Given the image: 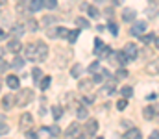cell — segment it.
Listing matches in <instances>:
<instances>
[{
    "mask_svg": "<svg viewBox=\"0 0 159 139\" xmlns=\"http://www.w3.org/2000/svg\"><path fill=\"white\" fill-rule=\"evenodd\" d=\"M22 65H24V59H22V58H19V56L11 61V67H13V69H22Z\"/></svg>",
    "mask_w": 159,
    "mask_h": 139,
    "instance_id": "obj_24",
    "label": "cell"
},
{
    "mask_svg": "<svg viewBox=\"0 0 159 139\" xmlns=\"http://www.w3.org/2000/svg\"><path fill=\"white\" fill-rule=\"evenodd\" d=\"M93 84H94L93 80H81V82H80V89H81V91H85V93H89V89H91V86H93Z\"/></svg>",
    "mask_w": 159,
    "mask_h": 139,
    "instance_id": "obj_20",
    "label": "cell"
},
{
    "mask_svg": "<svg viewBox=\"0 0 159 139\" xmlns=\"http://www.w3.org/2000/svg\"><path fill=\"white\" fill-rule=\"evenodd\" d=\"M37 136H41V137H50V136H52V132H50V128H39Z\"/></svg>",
    "mask_w": 159,
    "mask_h": 139,
    "instance_id": "obj_28",
    "label": "cell"
},
{
    "mask_svg": "<svg viewBox=\"0 0 159 139\" xmlns=\"http://www.w3.org/2000/svg\"><path fill=\"white\" fill-rule=\"evenodd\" d=\"M4 39H6V32L0 28V41H4Z\"/></svg>",
    "mask_w": 159,
    "mask_h": 139,
    "instance_id": "obj_48",
    "label": "cell"
},
{
    "mask_svg": "<svg viewBox=\"0 0 159 139\" xmlns=\"http://www.w3.org/2000/svg\"><path fill=\"white\" fill-rule=\"evenodd\" d=\"M48 56V46L44 45L43 41L39 43H34V52H32V61H44Z\"/></svg>",
    "mask_w": 159,
    "mask_h": 139,
    "instance_id": "obj_1",
    "label": "cell"
},
{
    "mask_svg": "<svg viewBox=\"0 0 159 139\" xmlns=\"http://www.w3.org/2000/svg\"><path fill=\"white\" fill-rule=\"evenodd\" d=\"M26 136H28V137H30V139H34V137H35V136H37V134H35L34 130H28V132H26Z\"/></svg>",
    "mask_w": 159,
    "mask_h": 139,
    "instance_id": "obj_47",
    "label": "cell"
},
{
    "mask_svg": "<svg viewBox=\"0 0 159 139\" xmlns=\"http://www.w3.org/2000/svg\"><path fill=\"white\" fill-rule=\"evenodd\" d=\"M0 87H2V82H0Z\"/></svg>",
    "mask_w": 159,
    "mask_h": 139,
    "instance_id": "obj_55",
    "label": "cell"
},
{
    "mask_svg": "<svg viewBox=\"0 0 159 139\" xmlns=\"http://www.w3.org/2000/svg\"><path fill=\"white\" fill-rule=\"evenodd\" d=\"M115 89H117V80H109V82L104 86L102 93H106V95H113V93H115Z\"/></svg>",
    "mask_w": 159,
    "mask_h": 139,
    "instance_id": "obj_12",
    "label": "cell"
},
{
    "mask_svg": "<svg viewBox=\"0 0 159 139\" xmlns=\"http://www.w3.org/2000/svg\"><path fill=\"white\" fill-rule=\"evenodd\" d=\"M154 39H156V35H154V34H148V35H144V37H143V41H144V43H152Z\"/></svg>",
    "mask_w": 159,
    "mask_h": 139,
    "instance_id": "obj_42",
    "label": "cell"
},
{
    "mask_svg": "<svg viewBox=\"0 0 159 139\" xmlns=\"http://www.w3.org/2000/svg\"><path fill=\"white\" fill-rule=\"evenodd\" d=\"M48 86H50V76H43V78H41V89L44 91Z\"/></svg>",
    "mask_w": 159,
    "mask_h": 139,
    "instance_id": "obj_30",
    "label": "cell"
},
{
    "mask_svg": "<svg viewBox=\"0 0 159 139\" xmlns=\"http://www.w3.org/2000/svg\"><path fill=\"white\" fill-rule=\"evenodd\" d=\"M57 6V0H44V7H48V9H54Z\"/></svg>",
    "mask_w": 159,
    "mask_h": 139,
    "instance_id": "obj_38",
    "label": "cell"
},
{
    "mask_svg": "<svg viewBox=\"0 0 159 139\" xmlns=\"http://www.w3.org/2000/svg\"><path fill=\"white\" fill-rule=\"evenodd\" d=\"M98 132V121H94V119H91V121H87L85 123V128H83V134L85 136H94Z\"/></svg>",
    "mask_w": 159,
    "mask_h": 139,
    "instance_id": "obj_3",
    "label": "cell"
},
{
    "mask_svg": "<svg viewBox=\"0 0 159 139\" xmlns=\"http://www.w3.org/2000/svg\"><path fill=\"white\" fill-rule=\"evenodd\" d=\"M32 76H34V82H35V84H39L41 78H43V71H41L39 67H35V69L32 71Z\"/></svg>",
    "mask_w": 159,
    "mask_h": 139,
    "instance_id": "obj_21",
    "label": "cell"
},
{
    "mask_svg": "<svg viewBox=\"0 0 159 139\" xmlns=\"http://www.w3.org/2000/svg\"><path fill=\"white\" fill-rule=\"evenodd\" d=\"M87 115H89V113H87L85 108H80L78 109V119H87Z\"/></svg>",
    "mask_w": 159,
    "mask_h": 139,
    "instance_id": "obj_39",
    "label": "cell"
},
{
    "mask_svg": "<svg viewBox=\"0 0 159 139\" xmlns=\"http://www.w3.org/2000/svg\"><path fill=\"white\" fill-rule=\"evenodd\" d=\"M146 98H148V100H154V98H156V93H150V95H148Z\"/></svg>",
    "mask_w": 159,
    "mask_h": 139,
    "instance_id": "obj_50",
    "label": "cell"
},
{
    "mask_svg": "<svg viewBox=\"0 0 159 139\" xmlns=\"http://www.w3.org/2000/svg\"><path fill=\"white\" fill-rule=\"evenodd\" d=\"M28 21V24H26V30H30V32H35L39 26H37V22H35V19H26Z\"/></svg>",
    "mask_w": 159,
    "mask_h": 139,
    "instance_id": "obj_23",
    "label": "cell"
},
{
    "mask_svg": "<svg viewBox=\"0 0 159 139\" xmlns=\"http://www.w3.org/2000/svg\"><path fill=\"white\" fill-rule=\"evenodd\" d=\"M115 58H117V63H119V65H126V63L129 61L124 52H115Z\"/></svg>",
    "mask_w": 159,
    "mask_h": 139,
    "instance_id": "obj_19",
    "label": "cell"
},
{
    "mask_svg": "<svg viewBox=\"0 0 159 139\" xmlns=\"http://www.w3.org/2000/svg\"><path fill=\"white\" fill-rule=\"evenodd\" d=\"M156 113H157V108H156V106H146V108H143V117H144V119H154Z\"/></svg>",
    "mask_w": 159,
    "mask_h": 139,
    "instance_id": "obj_10",
    "label": "cell"
},
{
    "mask_svg": "<svg viewBox=\"0 0 159 139\" xmlns=\"http://www.w3.org/2000/svg\"><path fill=\"white\" fill-rule=\"evenodd\" d=\"M56 34H57V37H65V39H67L69 30H67V28H57V30H56Z\"/></svg>",
    "mask_w": 159,
    "mask_h": 139,
    "instance_id": "obj_32",
    "label": "cell"
},
{
    "mask_svg": "<svg viewBox=\"0 0 159 139\" xmlns=\"http://www.w3.org/2000/svg\"><path fill=\"white\" fill-rule=\"evenodd\" d=\"M80 72H81V65H80V63H76V65L72 67L70 74H72V78H80Z\"/></svg>",
    "mask_w": 159,
    "mask_h": 139,
    "instance_id": "obj_27",
    "label": "cell"
},
{
    "mask_svg": "<svg viewBox=\"0 0 159 139\" xmlns=\"http://www.w3.org/2000/svg\"><path fill=\"white\" fill-rule=\"evenodd\" d=\"M44 7V0H32L30 4H28V9L32 11V13H37Z\"/></svg>",
    "mask_w": 159,
    "mask_h": 139,
    "instance_id": "obj_8",
    "label": "cell"
},
{
    "mask_svg": "<svg viewBox=\"0 0 159 139\" xmlns=\"http://www.w3.org/2000/svg\"><path fill=\"white\" fill-rule=\"evenodd\" d=\"M146 72H148V74H157V72H159V59H157V61H152V63H148V65H146Z\"/></svg>",
    "mask_w": 159,
    "mask_h": 139,
    "instance_id": "obj_15",
    "label": "cell"
},
{
    "mask_svg": "<svg viewBox=\"0 0 159 139\" xmlns=\"http://www.w3.org/2000/svg\"><path fill=\"white\" fill-rule=\"evenodd\" d=\"M126 108H128V100H126V98H122V100L117 102V109H119V111H124Z\"/></svg>",
    "mask_w": 159,
    "mask_h": 139,
    "instance_id": "obj_31",
    "label": "cell"
},
{
    "mask_svg": "<svg viewBox=\"0 0 159 139\" xmlns=\"http://www.w3.org/2000/svg\"><path fill=\"white\" fill-rule=\"evenodd\" d=\"M32 100H34V91H32V89H22L20 93H17V98H15L17 106H20V108H24V106L30 104Z\"/></svg>",
    "mask_w": 159,
    "mask_h": 139,
    "instance_id": "obj_2",
    "label": "cell"
},
{
    "mask_svg": "<svg viewBox=\"0 0 159 139\" xmlns=\"http://www.w3.org/2000/svg\"><path fill=\"white\" fill-rule=\"evenodd\" d=\"M13 104H15V98H13V95H6V96L2 98V108H4V109H9Z\"/></svg>",
    "mask_w": 159,
    "mask_h": 139,
    "instance_id": "obj_13",
    "label": "cell"
},
{
    "mask_svg": "<svg viewBox=\"0 0 159 139\" xmlns=\"http://www.w3.org/2000/svg\"><path fill=\"white\" fill-rule=\"evenodd\" d=\"M94 45H96V48H94V50H98V48H102V46H104V43H102V41L96 37V39H94Z\"/></svg>",
    "mask_w": 159,
    "mask_h": 139,
    "instance_id": "obj_45",
    "label": "cell"
},
{
    "mask_svg": "<svg viewBox=\"0 0 159 139\" xmlns=\"http://www.w3.org/2000/svg\"><path fill=\"white\" fill-rule=\"evenodd\" d=\"M107 28H109V32H111V35H119V26L113 22V21H109L107 22Z\"/></svg>",
    "mask_w": 159,
    "mask_h": 139,
    "instance_id": "obj_26",
    "label": "cell"
},
{
    "mask_svg": "<svg viewBox=\"0 0 159 139\" xmlns=\"http://www.w3.org/2000/svg\"><path fill=\"white\" fill-rule=\"evenodd\" d=\"M104 78H106V74H104V71H102V74H94L93 82H94V84H102V82H104Z\"/></svg>",
    "mask_w": 159,
    "mask_h": 139,
    "instance_id": "obj_37",
    "label": "cell"
},
{
    "mask_svg": "<svg viewBox=\"0 0 159 139\" xmlns=\"http://www.w3.org/2000/svg\"><path fill=\"white\" fill-rule=\"evenodd\" d=\"M122 52L126 54V58H128L129 61L137 59V46L133 45V43H128V45L124 46V50H122Z\"/></svg>",
    "mask_w": 159,
    "mask_h": 139,
    "instance_id": "obj_5",
    "label": "cell"
},
{
    "mask_svg": "<svg viewBox=\"0 0 159 139\" xmlns=\"http://www.w3.org/2000/svg\"><path fill=\"white\" fill-rule=\"evenodd\" d=\"M131 95H133V89H131V87H128V86L122 87V96H124V98H129Z\"/></svg>",
    "mask_w": 159,
    "mask_h": 139,
    "instance_id": "obj_34",
    "label": "cell"
},
{
    "mask_svg": "<svg viewBox=\"0 0 159 139\" xmlns=\"http://www.w3.org/2000/svg\"><path fill=\"white\" fill-rule=\"evenodd\" d=\"M115 76H117V80H124V78H128V71H124V69H119Z\"/></svg>",
    "mask_w": 159,
    "mask_h": 139,
    "instance_id": "obj_33",
    "label": "cell"
},
{
    "mask_svg": "<svg viewBox=\"0 0 159 139\" xmlns=\"http://www.w3.org/2000/svg\"><path fill=\"white\" fill-rule=\"evenodd\" d=\"M7 132H9V126H7V124L2 121V123H0V137H2V136H6Z\"/></svg>",
    "mask_w": 159,
    "mask_h": 139,
    "instance_id": "obj_35",
    "label": "cell"
},
{
    "mask_svg": "<svg viewBox=\"0 0 159 139\" xmlns=\"http://www.w3.org/2000/svg\"><path fill=\"white\" fill-rule=\"evenodd\" d=\"M124 137H128V139H139V137H141V130H139V128H129V130L124 134Z\"/></svg>",
    "mask_w": 159,
    "mask_h": 139,
    "instance_id": "obj_14",
    "label": "cell"
},
{
    "mask_svg": "<svg viewBox=\"0 0 159 139\" xmlns=\"http://www.w3.org/2000/svg\"><path fill=\"white\" fill-rule=\"evenodd\" d=\"M122 124H124V126H128V128H129V126H131V121H122Z\"/></svg>",
    "mask_w": 159,
    "mask_h": 139,
    "instance_id": "obj_51",
    "label": "cell"
},
{
    "mask_svg": "<svg viewBox=\"0 0 159 139\" xmlns=\"http://www.w3.org/2000/svg\"><path fill=\"white\" fill-rule=\"evenodd\" d=\"M96 71H100V63H98V61L89 65V72H96Z\"/></svg>",
    "mask_w": 159,
    "mask_h": 139,
    "instance_id": "obj_41",
    "label": "cell"
},
{
    "mask_svg": "<svg viewBox=\"0 0 159 139\" xmlns=\"http://www.w3.org/2000/svg\"><path fill=\"white\" fill-rule=\"evenodd\" d=\"M78 35H80V30H72V32H69V35H67L69 43H76V41H78Z\"/></svg>",
    "mask_w": 159,
    "mask_h": 139,
    "instance_id": "obj_22",
    "label": "cell"
},
{
    "mask_svg": "<svg viewBox=\"0 0 159 139\" xmlns=\"http://www.w3.org/2000/svg\"><path fill=\"white\" fill-rule=\"evenodd\" d=\"M46 35H48L50 39H54V37H57V34H56V30H52V28L48 30V34H46Z\"/></svg>",
    "mask_w": 159,
    "mask_h": 139,
    "instance_id": "obj_44",
    "label": "cell"
},
{
    "mask_svg": "<svg viewBox=\"0 0 159 139\" xmlns=\"http://www.w3.org/2000/svg\"><path fill=\"white\" fill-rule=\"evenodd\" d=\"M94 54H96V56H100V58H106V56H109V54H111V48H109V46H102V48H98V50H94Z\"/></svg>",
    "mask_w": 159,
    "mask_h": 139,
    "instance_id": "obj_17",
    "label": "cell"
},
{
    "mask_svg": "<svg viewBox=\"0 0 159 139\" xmlns=\"http://www.w3.org/2000/svg\"><path fill=\"white\" fill-rule=\"evenodd\" d=\"M80 130H81V126H80L78 123H72V124L65 130V136H67V137H76L80 134Z\"/></svg>",
    "mask_w": 159,
    "mask_h": 139,
    "instance_id": "obj_6",
    "label": "cell"
},
{
    "mask_svg": "<svg viewBox=\"0 0 159 139\" xmlns=\"http://www.w3.org/2000/svg\"><path fill=\"white\" fill-rule=\"evenodd\" d=\"M152 139H159V132H152V136H150Z\"/></svg>",
    "mask_w": 159,
    "mask_h": 139,
    "instance_id": "obj_49",
    "label": "cell"
},
{
    "mask_svg": "<svg viewBox=\"0 0 159 139\" xmlns=\"http://www.w3.org/2000/svg\"><path fill=\"white\" fill-rule=\"evenodd\" d=\"M6 69H7V61L4 58H0V72H4Z\"/></svg>",
    "mask_w": 159,
    "mask_h": 139,
    "instance_id": "obj_43",
    "label": "cell"
},
{
    "mask_svg": "<svg viewBox=\"0 0 159 139\" xmlns=\"http://www.w3.org/2000/svg\"><path fill=\"white\" fill-rule=\"evenodd\" d=\"M154 41H156V48H159V37H156Z\"/></svg>",
    "mask_w": 159,
    "mask_h": 139,
    "instance_id": "obj_52",
    "label": "cell"
},
{
    "mask_svg": "<svg viewBox=\"0 0 159 139\" xmlns=\"http://www.w3.org/2000/svg\"><path fill=\"white\" fill-rule=\"evenodd\" d=\"M6 84H7V87H9V89H19V86H20V80H19V76H15V74H9V76L6 78Z\"/></svg>",
    "mask_w": 159,
    "mask_h": 139,
    "instance_id": "obj_7",
    "label": "cell"
},
{
    "mask_svg": "<svg viewBox=\"0 0 159 139\" xmlns=\"http://www.w3.org/2000/svg\"><path fill=\"white\" fill-rule=\"evenodd\" d=\"M56 21H57L56 17H52V15H46V17L43 19V24H44V26H50V24H52V22H56Z\"/></svg>",
    "mask_w": 159,
    "mask_h": 139,
    "instance_id": "obj_29",
    "label": "cell"
},
{
    "mask_svg": "<svg viewBox=\"0 0 159 139\" xmlns=\"http://www.w3.org/2000/svg\"><path fill=\"white\" fill-rule=\"evenodd\" d=\"M87 11H89V15H91V17H98V9H96L94 6H89V7H87Z\"/></svg>",
    "mask_w": 159,
    "mask_h": 139,
    "instance_id": "obj_40",
    "label": "cell"
},
{
    "mask_svg": "<svg viewBox=\"0 0 159 139\" xmlns=\"http://www.w3.org/2000/svg\"><path fill=\"white\" fill-rule=\"evenodd\" d=\"M50 132H52V136H57V134H59V128H57V126H52Z\"/></svg>",
    "mask_w": 159,
    "mask_h": 139,
    "instance_id": "obj_46",
    "label": "cell"
},
{
    "mask_svg": "<svg viewBox=\"0 0 159 139\" xmlns=\"http://www.w3.org/2000/svg\"><path fill=\"white\" fill-rule=\"evenodd\" d=\"M9 52H13V54H19L20 52V48H22V45H20V41L19 39H11L9 43H7V46H6Z\"/></svg>",
    "mask_w": 159,
    "mask_h": 139,
    "instance_id": "obj_9",
    "label": "cell"
},
{
    "mask_svg": "<svg viewBox=\"0 0 159 139\" xmlns=\"http://www.w3.org/2000/svg\"><path fill=\"white\" fill-rule=\"evenodd\" d=\"M133 17H135V11H133V9H124V11H122V19H124L126 22L133 21Z\"/></svg>",
    "mask_w": 159,
    "mask_h": 139,
    "instance_id": "obj_18",
    "label": "cell"
},
{
    "mask_svg": "<svg viewBox=\"0 0 159 139\" xmlns=\"http://www.w3.org/2000/svg\"><path fill=\"white\" fill-rule=\"evenodd\" d=\"M76 24L80 28H89V21L87 19H76Z\"/></svg>",
    "mask_w": 159,
    "mask_h": 139,
    "instance_id": "obj_36",
    "label": "cell"
},
{
    "mask_svg": "<svg viewBox=\"0 0 159 139\" xmlns=\"http://www.w3.org/2000/svg\"><path fill=\"white\" fill-rule=\"evenodd\" d=\"M32 126V115L30 113H24L22 117H20V128L22 130H28Z\"/></svg>",
    "mask_w": 159,
    "mask_h": 139,
    "instance_id": "obj_11",
    "label": "cell"
},
{
    "mask_svg": "<svg viewBox=\"0 0 159 139\" xmlns=\"http://www.w3.org/2000/svg\"><path fill=\"white\" fill-rule=\"evenodd\" d=\"M24 32H26V26H24V24H17V26H13V28H11V34H13V35H17V37H19V35H22Z\"/></svg>",
    "mask_w": 159,
    "mask_h": 139,
    "instance_id": "obj_16",
    "label": "cell"
},
{
    "mask_svg": "<svg viewBox=\"0 0 159 139\" xmlns=\"http://www.w3.org/2000/svg\"><path fill=\"white\" fill-rule=\"evenodd\" d=\"M32 0H20V4H30Z\"/></svg>",
    "mask_w": 159,
    "mask_h": 139,
    "instance_id": "obj_53",
    "label": "cell"
},
{
    "mask_svg": "<svg viewBox=\"0 0 159 139\" xmlns=\"http://www.w3.org/2000/svg\"><path fill=\"white\" fill-rule=\"evenodd\" d=\"M2 4H6V0H0V6H2Z\"/></svg>",
    "mask_w": 159,
    "mask_h": 139,
    "instance_id": "obj_54",
    "label": "cell"
},
{
    "mask_svg": "<svg viewBox=\"0 0 159 139\" xmlns=\"http://www.w3.org/2000/svg\"><path fill=\"white\" fill-rule=\"evenodd\" d=\"M61 115H63V109H61L59 106H54V108H52V117L57 121V119H61Z\"/></svg>",
    "mask_w": 159,
    "mask_h": 139,
    "instance_id": "obj_25",
    "label": "cell"
},
{
    "mask_svg": "<svg viewBox=\"0 0 159 139\" xmlns=\"http://www.w3.org/2000/svg\"><path fill=\"white\" fill-rule=\"evenodd\" d=\"M146 22L144 21H139V22H135L133 26H131V30H129V34L131 35H135V37H139V35H143V32H146Z\"/></svg>",
    "mask_w": 159,
    "mask_h": 139,
    "instance_id": "obj_4",
    "label": "cell"
}]
</instances>
